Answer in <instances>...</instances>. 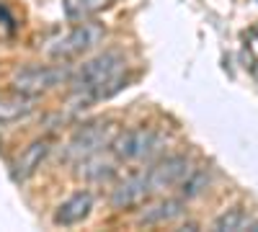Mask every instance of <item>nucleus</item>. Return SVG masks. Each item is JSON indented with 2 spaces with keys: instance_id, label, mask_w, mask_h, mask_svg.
Returning <instances> with one entry per match:
<instances>
[{
  "instance_id": "4468645a",
  "label": "nucleus",
  "mask_w": 258,
  "mask_h": 232,
  "mask_svg": "<svg viewBox=\"0 0 258 232\" xmlns=\"http://www.w3.org/2000/svg\"><path fill=\"white\" fill-rule=\"evenodd\" d=\"M207 183H209L207 171H191V173L181 181V194H183L186 199H194V196H199V194L204 191Z\"/></svg>"
},
{
  "instance_id": "f8f14e48",
  "label": "nucleus",
  "mask_w": 258,
  "mask_h": 232,
  "mask_svg": "<svg viewBox=\"0 0 258 232\" xmlns=\"http://www.w3.org/2000/svg\"><path fill=\"white\" fill-rule=\"evenodd\" d=\"M106 6H111V0H62V11L70 21H83Z\"/></svg>"
},
{
  "instance_id": "7ed1b4c3",
  "label": "nucleus",
  "mask_w": 258,
  "mask_h": 232,
  "mask_svg": "<svg viewBox=\"0 0 258 232\" xmlns=\"http://www.w3.org/2000/svg\"><path fill=\"white\" fill-rule=\"evenodd\" d=\"M73 78V70L68 65H54V67H24L13 75V91L24 96H39L47 93L62 83H68Z\"/></svg>"
},
{
  "instance_id": "0eeeda50",
  "label": "nucleus",
  "mask_w": 258,
  "mask_h": 232,
  "mask_svg": "<svg viewBox=\"0 0 258 232\" xmlns=\"http://www.w3.org/2000/svg\"><path fill=\"white\" fill-rule=\"evenodd\" d=\"M150 194H153V186H150L147 173H135V176H129L126 181H121L111 191V206L114 209L135 206V204H140Z\"/></svg>"
},
{
  "instance_id": "ddd939ff",
  "label": "nucleus",
  "mask_w": 258,
  "mask_h": 232,
  "mask_svg": "<svg viewBox=\"0 0 258 232\" xmlns=\"http://www.w3.org/2000/svg\"><path fill=\"white\" fill-rule=\"evenodd\" d=\"M80 176L91 178V181H106V178L114 176V163L98 158V152H96L91 158L80 160Z\"/></svg>"
},
{
  "instance_id": "f03ea898",
  "label": "nucleus",
  "mask_w": 258,
  "mask_h": 232,
  "mask_svg": "<svg viewBox=\"0 0 258 232\" xmlns=\"http://www.w3.org/2000/svg\"><path fill=\"white\" fill-rule=\"evenodd\" d=\"M101 39H103V26L101 24H78L68 34L52 39L44 47V52L49 57H54V59H70V57H78L83 52L93 49Z\"/></svg>"
},
{
  "instance_id": "20e7f679",
  "label": "nucleus",
  "mask_w": 258,
  "mask_h": 232,
  "mask_svg": "<svg viewBox=\"0 0 258 232\" xmlns=\"http://www.w3.org/2000/svg\"><path fill=\"white\" fill-rule=\"evenodd\" d=\"M160 134L147 126H137V129H126L114 139V155L119 160H142L150 158L160 150Z\"/></svg>"
},
{
  "instance_id": "39448f33",
  "label": "nucleus",
  "mask_w": 258,
  "mask_h": 232,
  "mask_svg": "<svg viewBox=\"0 0 258 232\" xmlns=\"http://www.w3.org/2000/svg\"><path fill=\"white\" fill-rule=\"evenodd\" d=\"M111 124H103V121H93V124H85L83 129H78L73 134V139L64 147V158L68 160H85L96 152H101L106 144L111 142Z\"/></svg>"
},
{
  "instance_id": "9d476101",
  "label": "nucleus",
  "mask_w": 258,
  "mask_h": 232,
  "mask_svg": "<svg viewBox=\"0 0 258 232\" xmlns=\"http://www.w3.org/2000/svg\"><path fill=\"white\" fill-rule=\"evenodd\" d=\"M183 212H186V209H183V201L181 199H165L160 204L147 206L145 212L140 214V222L142 224H165V222L178 219Z\"/></svg>"
},
{
  "instance_id": "f257e3e1",
  "label": "nucleus",
  "mask_w": 258,
  "mask_h": 232,
  "mask_svg": "<svg viewBox=\"0 0 258 232\" xmlns=\"http://www.w3.org/2000/svg\"><path fill=\"white\" fill-rule=\"evenodd\" d=\"M121 70H124V57L111 49L80 65L70 78V86L80 96V103L111 98L116 91H121V78H119Z\"/></svg>"
},
{
  "instance_id": "6e6552de",
  "label": "nucleus",
  "mask_w": 258,
  "mask_h": 232,
  "mask_svg": "<svg viewBox=\"0 0 258 232\" xmlns=\"http://www.w3.org/2000/svg\"><path fill=\"white\" fill-rule=\"evenodd\" d=\"M91 209H93V196L88 191H80V194H75L68 201L59 204V209L54 212V222L62 224V227H73V224H78L88 217Z\"/></svg>"
},
{
  "instance_id": "2eb2a0df",
  "label": "nucleus",
  "mask_w": 258,
  "mask_h": 232,
  "mask_svg": "<svg viewBox=\"0 0 258 232\" xmlns=\"http://www.w3.org/2000/svg\"><path fill=\"white\" fill-rule=\"evenodd\" d=\"M248 224V214L243 212V209H227L225 214H220L217 219H214V229H243Z\"/></svg>"
},
{
  "instance_id": "1a4fd4ad",
  "label": "nucleus",
  "mask_w": 258,
  "mask_h": 232,
  "mask_svg": "<svg viewBox=\"0 0 258 232\" xmlns=\"http://www.w3.org/2000/svg\"><path fill=\"white\" fill-rule=\"evenodd\" d=\"M49 139H36L31 142L24 155H21L16 163H13V181H26L29 176L36 173V168H41V163H44V158L49 155Z\"/></svg>"
},
{
  "instance_id": "9b49d317",
  "label": "nucleus",
  "mask_w": 258,
  "mask_h": 232,
  "mask_svg": "<svg viewBox=\"0 0 258 232\" xmlns=\"http://www.w3.org/2000/svg\"><path fill=\"white\" fill-rule=\"evenodd\" d=\"M34 111V103H31V96H24V93H16V96H6L0 98V124H11V121H18Z\"/></svg>"
},
{
  "instance_id": "dca6fc26",
  "label": "nucleus",
  "mask_w": 258,
  "mask_h": 232,
  "mask_svg": "<svg viewBox=\"0 0 258 232\" xmlns=\"http://www.w3.org/2000/svg\"><path fill=\"white\" fill-rule=\"evenodd\" d=\"M253 75H255V78H258V65H255V67H253Z\"/></svg>"
},
{
  "instance_id": "423d86ee",
  "label": "nucleus",
  "mask_w": 258,
  "mask_h": 232,
  "mask_svg": "<svg viewBox=\"0 0 258 232\" xmlns=\"http://www.w3.org/2000/svg\"><path fill=\"white\" fill-rule=\"evenodd\" d=\"M188 173H191L188 160H186L183 155H173V158H165V160H160L158 165L150 168V171H147V178H150L153 191H163V188L178 186Z\"/></svg>"
}]
</instances>
